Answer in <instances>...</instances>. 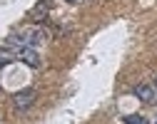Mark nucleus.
<instances>
[{
  "mask_svg": "<svg viewBox=\"0 0 157 124\" xmlns=\"http://www.w3.org/2000/svg\"><path fill=\"white\" fill-rule=\"evenodd\" d=\"M48 40V32L43 27H25L20 32H15L8 37V45L13 47H37V45H43Z\"/></svg>",
  "mask_w": 157,
  "mask_h": 124,
  "instance_id": "nucleus-1",
  "label": "nucleus"
},
{
  "mask_svg": "<svg viewBox=\"0 0 157 124\" xmlns=\"http://www.w3.org/2000/svg\"><path fill=\"white\" fill-rule=\"evenodd\" d=\"M13 52H15V60L25 62L28 67H33V70H37V67H40V57H37L35 47H15Z\"/></svg>",
  "mask_w": 157,
  "mask_h": 124,
  "instance_id": "nucleus-2",
  "label": "nucleus"
},
{
  "mask_svg": "<svg viewBox=\"0 0 157 124\" xmlns=\"http://www.w3.org/2000/svg\"><path fill=\"white\" fill-rule=\"evenodd\" d=\"M33 102H35V89H20L15 97H13V104H15V109H28V107H33Z\"/></svg>",
  "mask_w": 157,
  "mask_h": 124,
  "instance_id": "nucleus-3",
  "label": "nucleus"
},
{
  "mask_svg": "<svg viewBox=\"0 0 157 124\" xmlns=\"http://www.w3.org/2000/svg\"><path fill=\"white\" fill-rule=\"evenodd\" d=\"M135 97L142 99V102H157V89L152 85H135Z\"/></svg>",
  "mask_w": 157,
  "mask_h": 124,
  "instance_id": "nucleus-4",
  "label": "nucleus"
},
{
  "mask_svg": "<svg viewBox=\"0 0 157 124\" xmlns=\"http://www.w3.org/2000/svg\"><path fill=\"white\" fill-rule=\"evenodd\" d=\"M122 122H125V124H147V119H145V117H140V114H127Z\"/></svg>",
  "mask_w": 157,
  "mask_h": 124,
  "instance_id": "nucleus-5",
  "label": "nucleus"
},
{
  "mask_svg": "<svg viewBox=\"0 0 157 124\" xmlns=\"http://www.w3.org/2000/svg\"><path fill=\"white\" fill-rule=\"evenodd\" d=\"M13 60H15V52H0V67H5V65H10Z\"/></svg>",
  "mask_w": 157,
  "mask_h": 124,
  "instance_id": "nucleus-6",
  "label": "nucleus"
},
{
  "mask_svg": "<svg viewBox=\"0 0 157 124\" xmlns=\"http://www.w3.org/2000/svg\"><path fill=\"white\" fill-rule=\"evenodd\" d=\"M152 87H155V89H157V79H155V85H152Z\"/></svg>",
  "mask_w": 157,
  "mask_h": 124,
  "instance_id": "nucleus-7",
  "label": "nucleus"
},
{
  "mask_svg": "<svg viewBox=\"0 0 157 124\" xmlns=\"http://www.w3.org/2000/svg\"><path fill=\"white\" fill-rule=\"evenodd\" d=\"M67 3H75V0H67Z\"/></svg>",
  "mask_w": 157,
  "mask_h": 124,
  "instance_id": "nucleus-8",
  "label": "nucleus"
}]
</instances>
